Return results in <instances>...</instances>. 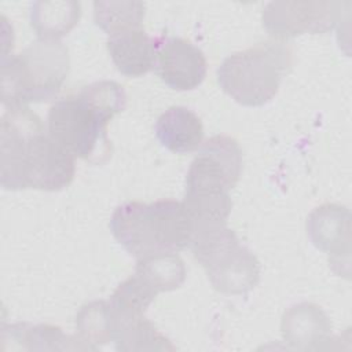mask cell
<instances>
[{
	"instance_id": "8fae6325",
	"label": "cell",
	"mask_w": 352,
	"mask_h": 352,
	"mask_svg": "<svg viewBox=\"0 0 352 352\" xmlns=\"http://www.w3.org/2000/svg\"><path fill=\"white\" fill-rule=\"evenodd\" d=\"M113 319V342L118 351H175L176 346L161 334L144 314L117 307L107 300Z\"/></svg>"
},
{
	"instance_id": "4fadbf2b",
	"label": "cell",
	"mask_w": 352,
	"mask_h": 352,
	"mask_svg": "<svg viewBox=\"0 0 352 352\" xmlns=\"http://www.w3.org/2000/svg\"><path fill=\"white\" fill-rule=\"evenodd\" d=\"M107 51L117 70L129 77L143 76L155 66V38L143 28L109 34Z\"/></svg>"
},
{
	"instance_id": "7a4b0ae2",
	"label": "cell",
	"mask_w": 352,
	"mask_h": 352,
	"mask_svg": "<svg viewBox=\"0 0 352 352\" xmlns=\"http://www.w3.org/2000/svg\"><path fill=\"white\" fill-rule=\"evenodd\" d=\"M125 104L122 85L96 81L54 102L47 114V129L74 158L102 164L111 155L107 124Z\"/></svg>"
},
{
	"instance_id": "7c38bea8",
	"label": "cell",
	"mask_w": 352,
	"mask_h": 352,
	"mask_svg": "<svg viewBox=\"0 0 352 352\" xmlns=\"http://www.w3.org/2000/svg\"><path fill=\"white\" fill-rule=\"evenodd\" d=\"M280 333L292 348L316 349L331 333V322L324 311L314 302H300L287 308L282 316Z\"/></svg>"
},
{
	"instance_id": "5b68a950",
	"label": "cell",
	"mask_w": 352,
	"mask_h": 352,
	"mask_svg": "<svg viewBox=\"0 0 352 352\" xmlns=\"http://www.w3.org/2000/svg\"><path fill=\"white\" fill-rule=\"evenodd\" d=\"M70 67L59 40H37L16 55L1 58V102L7 109L47 102L59 92Z\"/></svg>"
},
{
	"instance_id": "277c9868",
	"label": "cell",
	"mask_w": 352,
	"mask_h": 352,
	"mask_svg": "<svg viewBox=\"0 0 352 352\" xmlns=\"http://www.w3.org/2000/svg\"><path fill=\"white\" fill-rule=\"evenodd\" d=\"M110 231L117 242L138 260L153 254L177 253L190 246L192 221L183 202L131 201L113 212Z\"/></svg>"
},
{
	"instance_id": "5bb4252c",
	"label": "cell",
	"mask_w": 352,
	"mask_h": 352,
	"mask_svg": "<svg viewBox=\"0 0 352 352\" xmlns=\"http://www.w3.org/2000/svg\"><path fill=\"white\" fill-rule=\"evenodd\" d=\"M155 135L160 143L177 154L198 150L204 139V126L199 117L184 106H172L155 122Z\"/></svg>"
},
{
	"instance_id": "52a82bcc",
	"label": "cell",
	"mask_w": 352,
	"mask_h": 352,
	"mask_svg": "<svg viewBox=\"0 0 352 352\" xmlns=\"http://www.w3.org/2000/svg\"><path fill=\"white\" fill-rule=\"evenodd\" d=\"M190 248L217 292L242 296L258 283L260 265L256 256L227 224L195 230Z\"/></svg>"
},
{
	"instance_id": "ba28073f",
	"label": "cell",
	"mask_w": 352,
	"mask_h": 352,
	"mask_svg": "<svg viewBox=\"0 0 352 352\" xmlns=\"http://www.w3.org/2000/svg\"><path fill=\"white\" fill-rule=\"evenodd\" d=\"M348 6L342 1H270L263 8L261 21L275 38L326 33L341 22Z\"/></svg>"
},
{
	"instance_id": "9c48e42d",
	"label": "cell",
	"mask_w": 352,
	"mask_h": 352,
	"mask_svg": "<svg viewBox=\"0 0 352 352\" xmlns=\"http://www.w3.org/2000/svg\"><path fill=\"white\" fill-rule=\"evenodd\" d=\"M206 69L204 52L191 41L182 37H155L154 70L172 89H195L205 80Z\"/></svg>"
},
{
	"instance_id": "3957f363",
	"label": "cell",
	"mask_w": 352,
	"mask_h": 352,
	"mask_svg": "<svg viewBox=\"0 0 352 352\" xmlns=\"http://www.w3.org/2000/svg\"><path fill=\"white\" fill-rule=\"evenodd\" d=\"M242 170V151L235 139L214 135L205 140L192 160L182 201L195 226L227 224L231 212L230 190Z\"/></svg>"
},
{
	"instance_id": "30bf717a",
	"label": "cell",
	"mask_w": 352,
	"mask_h": 352,
	"mask_svg": "<svg viewBox=\"0 0 352 352\" xmlns=\"http://www.w3.org/2000/svg\"><path fill=\"white\" fill-rule=\"evenodd\" d=\"M307 234L311 242L329 254L331 270L337 275H349L351 213L345 206L323 204L307 219Z\"/></svg>"
},
{
	"instance_id": "d6986e66",
	"label": "cell",
	"mask_w": 352,
	"mask_h": 352,
	"mask_svg": "<svg viewBox=\"0 0 352 352\" xmlns=\"http://www.w3.org/2000/svg\"><path fill=\"white\" fill-rule=\"evenodd\" d=\"M95 23L109 34L142 28L144 18V3L140 1H95Z\"/></svg>"
},
{
	"instance_id": "6da1fadb",
	"label": "cell",
	"mask_w": 352,
	"mask_h": 352,
	"mask_svg": "<svg viewBox=\"0 0 352 352\" xmlns=\"http://www.w3.org/2000/svg\"><path fill=\"white\" fill-rule=\"evenodd\" d=\"M76 173L74 157L29 107L7 109L0 126V183L6 190L59 191Z\"/></svg>"
},
{
	"instance_id": "8992f818",
	"label": "cell",
	"mask_w": 352,
	"mask_h": 352,
	"mask_svg": "<svg viewBox=\"0 0 352 352\" xmlns=\"http://www.w3.org/2000/svg\"><path fill=\"white\" fill-rule=\"evenodd\" d=\"M293 52L282 41H264L227 56L217 69L220 88L242 106H263L290 72Z\"/></svg>"
},
{
	"instance_id": "9a60e30c",
	"label": "cell",
	"mask_w": 352,
	"mask_h": 352,
	"mask_svg": "<svg viewBox=\"0 0 352 352\" xmlns=\"http://www.w3.org/2000/svg\"><path fill=\"white\" fill-rule=\"evenodd\" d=\"M1 341H12L11 349L26 351H65V349H88L77 337L66 336L62 329L51 324L15 323L1 326Z\"/></svg>"
},
{
	"instance_id": "2e32d148",
	"label": "cell",
	"mask_w": 352,
	"mask_h": 352,
	"mask_svg": "<svg viewBox=\"0 0 352 352\" xmlns=\"http://www.w3.org/2000/svg\"><path fill=\"white\" fill-rule=\"evenodd\" d=\"M78 1H36L30 7V25L41 40H59L78 22Z\"/></svg>"
},
{
	"instance_id": "ac0fdd59",
	"label": "cell",
	"mask_w": 352,
	"mask_h": 352,
	"mask_svg": "<svg viewBox=\"0 0 352 352\" xmlns=\"http://www.w3.org/2000/svg\"><path fill=\"white\" fill-rule=\"evenodd\" d=\"M77 338L88 349H98L113 341V319L107 300H96L80 308L76 316Z\"/></svg>"
},
{
	"instance_id": "e0dca14e",
	"label": "cell",
	"mask_w": 352,
	"mask_h": 352,
	"mask_svg": "<svg viewBox=\"0 0 352 352\" xmlns=\"http://www.w3.org/2000/svg\"><path fill=\"white\" fill-rule=\"evenodd\" d=\"M135 274L157 293L170 292L186 280V265L176 253L153 254L136 260Z\"/></svg>"
}]
</instances>
